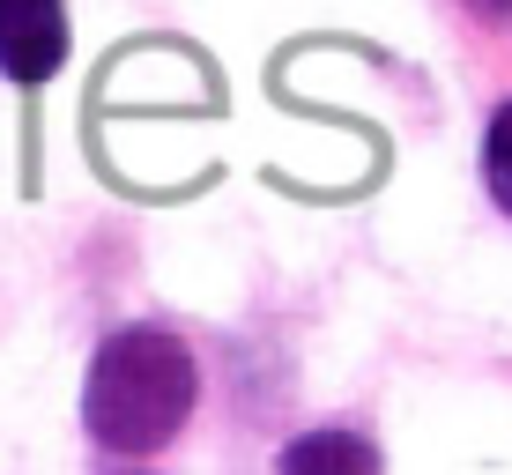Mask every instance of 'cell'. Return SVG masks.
Segmentation results:
<instances>
[{
	"mask_svg": "<svg viewBox=\"0 0 512 475\" xmlns=\"http://www.w3.org/2000/svg\"><path fill=\"white\" fill-rule=\"evenodd\" d=\"M201 409V357L186 334L127 320L97 342L82 379V431L97 461H156L179 446V431Z\"/></svg>",
	"mask_w": 512,
	"mask_h": 475,
	"instance_id": "6da1fadb",
	"label": "cell"
},
{
	"mask_svg": "<svg viewBox=\"0 0 512 475\" xmlns=\"http://www.w3.org/2000/svg\"><path fill=\"white\" fill-rule=\"evenodd\" d=\"M483 186H490V201L512 216V97L490 112V127H483Z\"/></svg>",
	"mask_w": 512,
	"mask_h": 475,
	"instance_id": "277c9868",
	"label": "cell"
},
{
	"mask_svg": "<svg viewBox=\"0 0 512 475\" xmlns=\"http://www.w3.org/2000/svg\"><path fill=\"white\" fill-rule=\"evenodd\" d=\"M67 67V0H0V75L38 90Z\"/></svg>",
	"mask_w": 512,
	"mask_h": 475,
	"instance_id": "7a4b0ae2",
	"label": "cell"
},
{
	"mask_svg": "<svg viewBox=\"0 0 512 475\" xmlns=\"http://www.w3.org/2000/svg\"><path fill=\"white\" fill-rule=\"evenodd\" d=\"M275 468H364V475H372L379 468V446L364 431H349V424H320V431L290 438V446L275 453Z\"/></svg>",
	"mask_w": 512,
	"mask_h": 475,
	"instance_id": "3957f363",
	"label": "cell"
}]
</instances>
